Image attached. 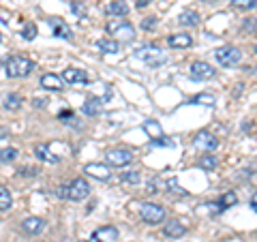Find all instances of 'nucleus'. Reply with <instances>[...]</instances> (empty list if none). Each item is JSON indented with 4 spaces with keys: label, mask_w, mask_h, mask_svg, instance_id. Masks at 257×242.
<instances>
[{
    "label": "nucleus",
    "mask_w": 257,
    "mask_h": 242,
    "mask_svg": "<svg viewBox=\"0 0 257 242\" xmlns=\"http://www.w3.org/2000/svg\"><path fill=\"white\" fill-rule=\"evenodd\" d=\"M79 242H86V240H79Z\"/></svg>",
    "instance_id": "43"
},
{
    "label": "nucleus",
    "mask_w": 257,
    "mask_h": 242,
    "mask_svg": "<svg viewBox=\"0 0 257 242\" xmlns=\"http://www.w3.org/2000/svg\"><path fill=\"white\" fill-rule=\"evenodd\" d=\"M32 60L26 58V56H11L9 60L5 62V73L7 77H26L32 71Z\"/></svg>",
    "instance_id": "1"
},
{
    "label": "nucleus",
    "mask_w": 257,
    "mask_h": 242,
    "mask_svg": "<svg viewBox=\"0 0 257 242\" xmlns=\"http://www.w3.org/2000/svg\"><path fill=\"white\" fill-rule=\"evenodd\" d=\"M251 206H253L255 210H257V193H255V195H253V199H251Z\"/></svg>",
    "instance_id": "40"
},
{
    "label": "nucleus",
    "mask_w": 257,
    "mask_h": 242,
    "mask_svg": "<svg viewBox=\"0 0 257 242\" xmlns=\"http://www.w3.org/2000/svg\"><path fill=\"white\" fill-rule=\"evenodd\" d=\"M90 195V184L86 182V178H75L69 184V199L73 201H82Z\"/></svg>",
    "instance_id": "6"
},
{
    "label": "nucleus",
    "mask_w": 257,
    "mask_h": 242,
    "mask_svg": "<svg viewBox=\"0 0 257 242\" xmlns=\"http://www.w3.org/2000/svg\"><path fill=\"white\" fill-rule=\"evenodd\" d=\"M231 5H234L236 9L248 11V9H255V7H257V0H231Z\"/></svg>",
    "instance_id": "30"
},
{
    "label": "nucleus",
    "mask_w": 257,
    "mask_h": 242,
    "mask_svg": "<svg viewBox=\"0 0 257 242\" xmlns=\"http://www.w3.org/2000/svg\"><path fill=\"white\" fill-rule=\"evenodd\" d=\"M22 103H24V99L20 94H7V99H5V107L7 109H20L22 107Z\"/></svg>",
    "instance_id": "27"
},
{
    "label": "nucleus",
    "mask_w": 257,
    "mask_h": 242,
    "mask_svg": "<svg viewBox=\"0 0 257 242\" xmlns=\"http://www.w3.org/2000/svg\"><path fill=\"white\" fill-rule=\"evenodd\" d=\"M18 157V150L15 148H0V163H11Z\"/></svg>",
    "instance_id": "28"
},
{
    "label": "nucleus",
    "mask_w": 257,
    "mask_h": 242,
    "mask_svg": "<svg viewBox=\"0 0 257 242\" xmlns=\"http://www.w3.org/2000/svg\"><path fill=\"white\" fill-rule=\"evenodd\" d=\"M193 103H197V105H206V107H214L216 105V99H214V94L202 92V94H197L195 99H193Z\"/></svg>",
    "instance_id": "26"
},
{
    "label": "nucleus",
    "mask_w": 257,
    "mask_h": 242,
    "mask_svg": "<svg viewBox=\"0 0 257 242\" xmlns=\"http://www.w3.org/2000/svg\"><path fill=\"white\" fill-rule=\"evenodd\" d=\"M140 212H142V219L150 225H159L165 219V208L159 206V204H150V201H146V204L142 206Z\"/></svg>",
    "instance_id": "5"
},
{
    "label": "nucleus",
    "mask_w": 257,
    "mask_h": 242,
    "mask_svg": "<svg viewBox=\"0 0 257 242\" xmlns=\"http://www.w3.org/2000/svg\"><path fill=\"white\" fill-rule=\"evenodd\" d=\"M20 174H22V176H35V174H37V169H35V167H22V169H20Z\"/></svg>",
    "instance_id": "36"
},
{
    "label": "nucleus",
    "mask_w": 257,
    "mask_h": 242,
    "mask_svg": "<svg viewBox=\"0 0 257 242\" xmlns=\"http://www.w3.org/2000/svg\"><path fill=\"white\" fill-rule=\"evenodd\" d=\"M167 45L176 47V50H184V47H191V45H193V39H191L189 35H184V32H180V35L167 37Z\"/></svg>",
    "instance_id": "19"
},
{
    "label": "nucleus",
    "mask_w": 257,
    "mask_h": 242,
    "mask_svg": "<svg viewBox=\"0 0 257 242\" xmlns=\"http://www.w3.org/2000/svg\"><path fill=\"white\" fill-rule=\"evenodd\" d=\"M94 47H96L99 52H103V54H118V52H120V43L116 41V39H111V37L99 39V41L94 43Z\"/></svg>",
    "instance_id": "17"
},
{
    "label": "nucleus",
    "mask_w": 257,
    "mask_h": 242,
    "mask_svg": "<svg viewBox=\"0 0 257 242\" xmlns=\"http://www.w3.org/2000/svg\"><path fill=\"white\" fill-rule=\"evenodd\" d=\"M178 22L182 24V26H197L199 15H197V11H182L178 15Z\"/></svg>",
    "instance_id": "23"
},
{
    "label": "nucleus",
    "mask_w": 257,
    "mask_h": 242,
    "mask_svg": "<svg viewBox=\"0 0 257 242\" xmlns=\"http://www.w3.org/2000/svg\"><path fill=\"white\" fill-rule=\"evenodd\" d=\"M84 114L86 116H96L99 111L103 109V101L101 99H96V96H90V99H86V103H84Z\"/></svg>",
    "instance_id": "20"
},
{
    "label": "nucleus",
    "mask_w": 257,
    "mask_h": 242,
    "mask_svg": "<svg viewBox=\"0 0 257 242\" xmlns=\"http://www.w3.org/2000/svg\"><path fill=\"white\" fill-rule=\"evenodd\" d=\"M35 107H45V101H41V99H35Z\"/></svg>",
    "instance_id": "39"
},
{
    "label": "nucleus",
    "mask_w": 257,
    "mask_h": 242,
    "mask_svg": "<svg viewBox=\"0 0 257 242\" xmlns=\"http://www.w3.org/2000/svg\"><path fill=\"white\" fill-rule=\"evenodd\" d=\"M150 5V0H138V7L140 9H144V7H148Z\"/></svg>",
    "instance_id": "38"
},
{
    "label": "nucleus",
    "mask_w": 257,
    "mask_h": 242,
    "mask_svg": "<svg viewBox=\"0 0 257 242\" xmlns=\"http://www.w3.org/2000/svg\"><path fill=\"white\" fill-rule=\"evenodd\" d=\"M155 26H157V18H146V20L142 22V28L144 30H152Z\"/></svg>",
    "instance_id": "34"
},
{
    "label": "nucleus",
    "mask_w": 257,
    "mask_h": 242,
    "mask_svg": "<svg viewBox=\"0 0 257 242\" xmlns=\"http://www.w3.org/2000/svg\"><path fill=\"white\" fill-rule=\"evenodd\" d=\"M62 79L67 84H86L88 82V75H86V71H82V69H64L62 71Z\"/></svg>",
    "instance_id": "13"
},
{
    "label": "nucleus",
    "mask_w": 257,
    "mask_h": 242,
    "mask_svg": "<svg viewBox=\"0 0 257 242\" xmlns=\"http://www.w3.org/2000/svg\"><path fill=\"white\" fill-rule=\"evenodd\" d=\"M84 172L88 174V176H92V178H96V180H107L109 178V167L107 165H103V163H88L86 167H84Z\"/></svg>",
    "instance_id": "12"
},
{
    "label": "nucleus",
    "mask_w": 257,
    "mask_h": 242,
    "mask_svg": "<svg viewBox=\"0 0 257 242\" xmlns=\"http://www.w3.org/2000/svg\"><path fill=\"white\" fill-rule=\"evenodd\" d=\"M122 180L128 184H138L142 178H140V172H126V174H122Z\"/></svg>",
    "instance_id": "33"
},
{
    "label": "nucleus",
    "mask_w": 257,
    "mask_h": 242,
    "mask_svg": "<svg viewBox=\"0 0 257 242\" xmlns=\"http://www.w3.org/2000/svg\"><path fill=\"white\" fill-rule=\"evenodd\" d=\"M45 221L41 216H28V219L22 221V231L28 233V236H37V233H41L45 229Z\"/></svg>",
    "instance_id": "9"
},
{
    "label": "nucleus",
    "mask_w": 257,
    "mask_h": 242,
    "mask_svg": "<svg viewBox=\"0 0 257 242\" xmlns=\"http://www.w3.org/2000/svg\"><path fill=\"white\" fill-rule=\"evenodd\" d=\"M135 56H138L142 62H146L148 67H152V69H157V67H161V64H165V62H167V56L161 52L159 47H155V45L140 47V50L135 52Z\"/></svg>",
    "instance_id": "2"
},
{
    "label": "nucleus",
    "mask_w": 257,
    "mask_h": 242,
    "mask_svg": "<svg viewBox=\"0 0 257 242\" xmlns=\"http://www.w3.org/2000/svg\"><path fill=\"white\" fill-rule=\"evenodd\" d=\"M197 165L202 167V169H214V167H216V157H212V155H204V157H199Z\"/></svg>",
    "instance_id": "29"
},
{
    "label": "nucleus",
    "mask_w": 257,
    "mask_h": 242,
    "mask_svg": "<svg viewBox=\"0 0 257 242\" xmlns=\"http://www.w3.org/2000/svg\"><path fill=\"white\" fill-rule=\"evenodd\" d=\"M255 54H257V45H255Z\"/></svg>",
    "instance_id": "41"
},
{
    "label": "nucleus",
    "mask_w": 257,
    "mask_h": 242,
    "mask_svg": "<svg viewBox=\"0 0 257 242\" xmlns=\"http://www.w3.org/2000/svg\"><path fill=\"white\" fill-rule=\"evenodd\" d=\"M35 155L41 161H45V163H52V165L60 163V157H56L54 152L50 150V146H45V144H37V146H35Z\"/></svg>",
    "instance_id": "16"
},
{
    "label": "nucleus",
    "mask_w": 257,
    "mask_h": 242,
    "mask_svg": "<svg viewBox=\"0 0 257 242\" xmlns=\"http://www.w3.org/2000/svg\"><path fill=\"white\" fill-rule=\"evenodd\" d=\"M214 75H216L214 67H210V64L204 62V60H197V62L191 64V77H195V79H212Z\"/></svg>",
    "instance_id": "8"
},
{
    "label": "nucleus",
    "mask_w": 257,
    "mask_h": 242,
    "mask_svg": "<svg viewBox=\"0 0 257 242\" xmlns=\"http://www.w3.org/2000/svg\"><path fill=\"white\" fill-rule=\"evenodd\" d=\"M105 11H107L109 15H118V18H122V15L128 13V5L124 3V0H114V3H109V5L105 7Z\"/></svg>",
    "instance_id": "21"
},
{
    "label": "nucleus",
    "mask_w": 257,
    "mask_h": 242,
    "mask_svg": "<svg viewBox=\"0 0 257 242\" xmlns=\"http://www.w3.org/2000/svg\"><path fill=\"white\" fill-rule=\"evenodd\" d=\"M0 41H3V35H0Z\"/></svg>",
    "instance_id": "42"
},
{
    "label": "nucleus",
    "mask_w": 257,
    "mask_h": 242,
    "mask_svg": "<svg viewBox=\"0 0 257 242\" xmlns=\"http://www.w3.org/2000/svg\"><path fill=\"white\" fill-rule=\"evenodd\" d=\"M107 161L114 167H124V165H128L133 161V152L126 150V148H111L107 152Z\"/></svg>",
    "instance_id": "7"
},
{
    "label": "nucleus",
    "mask_w": 257,
    "mask_h": 242,
    "mask_svg": "<svg viewBox=\"0 0 257 242\" xmlns=\"http://www.w3.org/2000/svg\"><path fill=\"white\" fill-rule=\"evenodd\" d=\"M214 56H216V60H219V64H223V67H234V64H238L240 58H242V52L234 45H223L214 52Z\"/></svg>",
    "instance_id": "4"
},
{
    "label": "nucleus",
    "mask_w": 257,
    "mask_h": 242,
    "mask_svg": "<svg viewBox=\"0 0 257 242\" xmlns=\"http://www.w3.org/2000/svg\"><path fill=\"white\" fill-rule=\"evenodd\" d=\"M107 32L116 41H133L135 39V28L124 20H111L107 24Z\"/></svg>",
    "instance_id": "3"
},
{
    "label": "nucleus",
    "mask_w": 257,
    "mask_h": 242,
    "mask_svg": "<svg viewBox=\"0 0 257 242\" xmlns=\"http://www.w3.org/2000/svg\"><path fill=\"white\" fill-rule=\"evenodd\" d=\"M22 37L24 39H26V41H32V39H35L37 37V26H35V24H26V26H24V32H22Z\"/></svg>",
    "instance_id": "31"
},
{
    "label": "nucleus",
    "mask_w": 257,
    "mask_h": 242,
    "mask_svg": "<svg viewBox=\"0 0 257 242\" xmlns=\"http://www.w3.org/2000/svg\"><path fill=\"white\" fill-rule=\"evenodd\" d=\"M13 204V197H11V191L7 189V187H0V212H5V210H9Z\"/></svg>",
    "instance_id": "24"
},
{
    "label": "nucleus",
    "mask_w": 257,
    "mask_h": 242,
    "mask_svg": "<svg viewBox=\"0 0 257 242\" xmlns=\"http://www.w3.org/2000/svg\"><path fill=\"white\" fill-rule=\"evenodd\" d=\"M242 32H257V18H246L242 22Z\"/></svg>",
    "instance_id": "32"
},
{
    "label": "nucleus",
    "mask_w": 257,
    "mask_h": 242,
    "mask_svg": "<svg viewBox=\"0 0 257 242\" xmlns=\"http://www.w3.org/2000/svg\"><path fill=\"white\" fill-rule=\"evenodd\" d=\"M64 84L67 82L62 79V75H56V73H45L41 77V86L47 88V90H62Z\"/></svg>",
    "instance_id": "15"
},
{
    "label": "nucleus",
    "mask_w": 257,
    "mask_h": 242,
    "mask_svg": "<svg viewBox=\"0 0 257 242\" xmlns=\"http://www.w3.org/2000/svg\"><path fill=\"white\" fill-rule=\"evenodd\" d=\"M163 231H165V236H170V238H180V236H184L187 227H184L180 221L172 219V221H167V223L163 225Z\"/></svg>",
    "instance_id": "18"
},
{
    "label": "nucleus",
    "mask_w": 257,
    "mask_h": 242,
    "mask_svg": "<svg viewBox=\"0 0 257 242\" xmlns=\"http://www.w3.org/2000/svg\"><path fill=\"white\" fill-rule=\"evenodd\" d=\"M50 26H52V30H54V37H58V39H73V30H71L67 24H64L62 20H56V18H52L50 20Z\"/></svg>",
    "instance_id": "14"
},
{
    "label": "nucleus",
    "mask_w": 257,
    "mask_h": 242,
    "mask_svg": "<svg viewBox=\"0 0 257 242\" xmlns=\"http://www.w3.org/2000/svg\"><path fill=\"white\" fill-rule=\"evenodd\" d=\"M5 137H9V129L0 127V140H5Z\"/></svg>",
    "instance_id": "37"
},
{
    "label": "nucleus",
    "mask_w": 257,
    "mask_h": 242,
    "mask_svg": "<svg viewBox=\"0 0 257 242\" xmlns=\"http://www.w3.org/2000/svg\"><path fill=\"white\" fill-rule=\"evenodd\" d=\"M144 131H146L155 142L163 137V129H161L159 123H155V120H146V123H144Z\"/></svg>",
    "instance_id": "22"
},
{
    "label": "nucleus",
    "mask_w": 257,
    "mask_h": 242,
    "mask_svg": "<svg viewBox=\"0 0 257 242\" xmlns=\"http://www.w3.org/2000/svg\"><path fill=\"white\" fill-rule=\"evenodd\" d=\"M116 238H118V229L114 227V225L99 227V229H94V233H92V240L94 242H114Z\"/></svg>",
    "instance_id": "11"
},
{
    "label": "nucleus",
    "mask_w": 257,
    "mask_h": 242,
    "mask_svg": "<svg viewBox=\"0 0 257 242\" xmlns=\"http://www.w3.org/2000/svg\"><path fill=\"white\" fill-rule=\"evenodd\" d=\"M195 146L202 148V150H214L216 146H219V140H216L212 133H208V131H199L195 135Z\"/></svg>",
    "instance_id": "10"
},
{
    "label": "nucleus",
    "mask_w": 257,
    "mask_h": 242,
    "mask_svg": "<svg viewBox=\"0 0 257 242\" xmlns=\"http://www.w3.org/2000/svg\"><path fill=\"white\" fill-rule=\"evenodd\" d=\"M238 201L236 197V193L234 191H227V193H223L221 199H219V210H225V208H231Z\"/></svg>",
    "instance_id": "25"
},
{
    "label": "nucleus",
    "mask_w": 257,
    "mask_h": 242,
    "mask_svg": "<svg viewBox=\"0 0 257 242\" xmlns=\"http://www.w3.org/2000/svg\"><path fill=\"white\" fill-rule=\"evenodd\" d=\"M56 195H58L60 199H67L69 197V187H58L56 189Z\"/></svg>",
    "instance_id": "35"
}]
</instances>
